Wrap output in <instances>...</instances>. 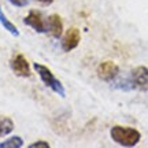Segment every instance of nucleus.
Masks as SVG:
<instances>
[{"label":"nucleus","instance_id":"1","mask_svg":"<svg viewBox=\"0 0 148 148\" xmlns=\"http://www.w3.org/2000/svg\"><path fill=\"white\" fill-rule=\"evenodd\" d=\"M110 136L116 144L122 147H134L141 138L138 130L126 126H114L111 129Z\"/></svg>","mask_w":148,"mask_h":148},{"label":"nucleus","instance_id":"2","mask_svg":"<svg viewBox=\"0 0 148 148\" xmlns=\"http://www.w3.org/2000/svg\"><path fill=\"white\" fill-rule=\"evenodd\" d=\"M34 70L38 73L40 78H41V81L45 84V86L51 88L53 92H56V93H58L59 96H62V97L66 96V92H64V88H63V85H62V82H60L58 78H55L53 73L48 69L47 66L40 64V63H34Z\"/></svg>","mask_w":148,"mask_h":148},{"label":"nucleus","instance_id":"3","mask_svg":"<svg viewBox=\"0 0 148 148\" xmlns=\"http://www.w3.org/2000/svg\"><path fill=\"white\" fill-rule=\"evenodd\" d=\"M10 64H11V70H12L14 74L18 75V77L26 78V77L30 75V66H29L26 58H25L22 53H16V55H14L12 59H11Z\"/></svg>","mask_w":148,"mask_h":148},{"label":"nucleus","instance_id":"4","mask_svg":"<svg viewBox=\"0 0 148 148\" xmlns=\"http://www.w3.org/2000/svg\"><path fill=\"white\" fill-rule=\"evenodd\" d=\"M132 84L134 88L140 90L148 89V69L145 66H138L136 69L132 70Z\"/></svg>","mask_w":148,"mask_h":148},{"label":"nucleus","instance_id":"5","mask_svg":"<svg viewBox=\"0 0 148 148\" xmlns=\"http://www.w3.org/2000/svg\"><path fill=\"white\" fill-rule=\"evenodd\" d=\"M79 40H81V34L77 27H70L67 32L64 33L63 38H62V49L64 52H70L74 48L78 47Z\"/></svg>","mask_w":148,"mask_h":148},{"label":"nucleus","instance_id":"6","mask_svg":"<svg viewBox=\"0 0 148 148\" xmlns=\"http://www.w3.org/2000/svg\"><path fill=\"white\" fill-rule=\"evenodd\" d=\"M119 73V67L118 64H115L111 60H106V62H101L97 66V75L99 78L103 81H111L114 79Z\"/></svg>","mask_w":148,"mask_h":148},{"label":"nucleus","instance_id":"7","mask_svg":"<svg viewBox=\"0 0 148 148\" xmlns=\"http://www.w3.org/2000/svg\"><path fill=\"white\" fill-rule=\"evenodd\" d=\"M23 22H25V25L33 27L37 33H44L45 32V29H47V27H45V23H44V21H42L41 12L37 11V10L30 11V12L25 16Z\"/></svg>","mask_w":148,"mask_h":148},{"label":"nucleus","instance_id":"8","mask_svg":"<svg viewBox=\"0 0 148 148\" xmlns=\"http://www.w3.org/2000/svg\"><path fill=\"white\" fill-rule=\"evenodd\" d=\"M48 32L52 34V37L59 38L63 33V22L58 14H52L48 16Z\"/></svg>","mask_w":148,"mask_h":148},{"label":"nucleus","instance_id":"9","mask_svg":"<svg viewBox=\"0 0 148 148\" xmlns=\"http://www.w3.org/2000/svg\"><path fill=\"white\" fill-rule=\"evenodd\" d=\"M14 130V122L8 116H0V137H4Z\"/></svg>","mask_w":148,"mask_h":148},{"label":"nucleus","instance_id":"10","mask_svg":"<svg viewBox=\"0 0 148 148\" xmlns=\"http://www.w3.org/2000/svg\"><path fill=\"white\" fill-rule=\"evenodd\" d=\"M23 145V140L19 136H14L5 140L3 143H0V148H19Z\"/></svg>","mask_w":148,"mask_h":148},{"label":"nucleus","instance_id":"11","mask_svg":"<svg viewBox=\"0 0 148 148\" xmlns=\"http://www.w3.org/2000/svg\"><path fill=\"white\" fill-rule=\"evenodd\" d=\"M0 23H1V25L5 27V30H8L12 36H18V34H19V32H18V29L15 27V25H14V23H11V22L5 18V15L3 14L1 8H0Z\"/></svg>","mask_w":148,"mask_h":148},{"label":"nucleus","instance_id":"12","mask_svg":"<svg viewBox=\"0 0 148 148\" xmlns=\"http://www.w3.org/2000/svg\"><path fill=\"white\" fill-rule=\"evenodd\" d=\"M29 147H30V148H40V147H42V148H49V144H48L47 141H42V140H40V141H37V143L30 144Z\"/></svg>","mask_w":148,"mask_h":148},{"label":"nucleus","instance_id":"13","mask_svg":"<svg viewBox=\"0 0 148 148\" xmlns=\"http://www.w3.org/2000/svg\"><path fill=\"white\" fill-rule=\"evenodd\" d=\"M10 3L16 5V7H23L27 4V0H10Z\"/></svg>","mask_w":148,"mask_h":148},{"label":"nucleus","instance_id":"14","mask_svg":"<svg viewBox=\"0 0 148 148\" xmlns=\"http://www.w3.org/2000/svg\"><path fill=\"white\" fill-rule=\"evenodd\" d=\"M36 1H38V3H41V4H45V5H48V4H51L53 0H36Z\"/></svg>","mask_w":148,"mask_h":148}]
</instances>
